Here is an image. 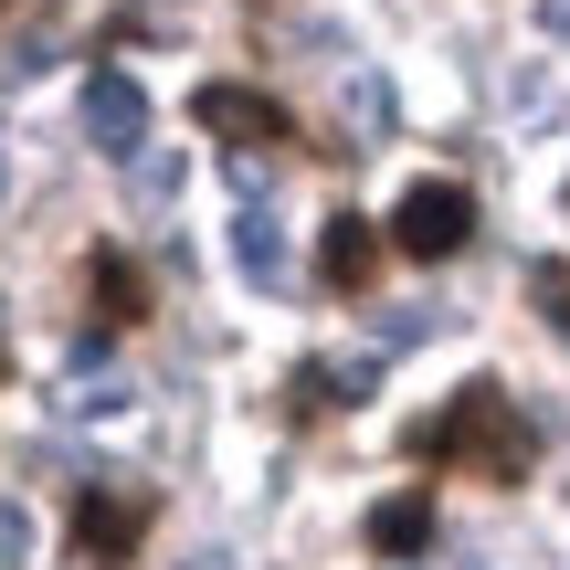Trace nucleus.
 Masks as SVG:
<instances>
[{"instance_id":"nucleus-1","label":"nucleus","mask_w":570,"mask_h":570,"mask_svg":"<svg viewBox=\"0 0 570 570\" xmlns=\"http://www.w3.org/2000/svg\"><path fill=\"white\" fill-rule=\"evenodd\" d=\"M412 454L444 475H487V487H518L529 475V423H518V402L497 381H465L433 423H412Z\"/></svg>"},{"instance_id":"nucleus-2","label":"nucleus","mask_w":570,"mask_h":570,"mask_svg":"<svg viewBox=\"0 0 570 570\" xmlns=\"http://www.w3.org/2000/svg\"><path fill=\"white\" fill-rule=\"evenodd\" d=\"M475 244V190L465 180H412L402 212H391V254H412V265H444V254Z\"/></svg>"},{"instance_id":"nucleus-3","label":"nucleus","mask_w":570,"mask_h":570,"mask_svg":"<svg viewBox=\"0 0 570 570\" xmlns=\"http://www.w3.org/2000/svg\"><path fill=\"white\" fill-rule=\"evenodd\" d=\"M148 539V497H75V560L85 570H127Z\"/></svg>"},{"instance_id":"nucleus-4","label":"nucleus","mask_w":570,"mask_h":570,"mask_svg":"<svg viewBox=\"0 0 570 570\" xmlns=\"http://www.w3.org/2000/svg\"><path fill=\"white\" fill-rule=\"evenodd\" d=\"M190 117L212 127V138H233V148H254V138H296V127H285V106L275 96H254V85H202V96H190Z\"/></svg>"},{"instance_id":"nucleus-5","label":"nucleus","mask_w":570,"mask_h":570,"mask_svg":"<svg viewBox=\"0 0 570 570\" xmlns=\"http://www.w3.org/2000/svg\"><path fill=\"white\" fill-rule=\"evenodd\" d=\"M85 306H96L106 327H138V317H148V275H138V254H117V244L85 254Z\"/></svg>"},{"instance_id":"nucleus-6","label":"nucleus","mask_w":570,"mask_h":570,"mask_svg":"<svg viewBox=\"0 0 570 570\" xmlns=\"http://www.w3.org/2000/svg\"><path fill=\"white\" fill-rule=\"evenodd\" d=\"M317 275L338 285V296H370V275H381V233H370L360 212H338V223L317 233Z\"/></svg>"},{"instance_id":"nucleus-7","label":"nucleus","mask_w":570,"mask_h":570,"mask_svg":"<svg viewBox=\"0 0 570 570\" xmlns=\"http://www.w3.org/2000/svg\"><path fill=\"white\" fill-rule=\"evenodd\" d=\"M85 127H96V148H117V159H127L138 127H148V96L127 75H96V85H85Z\"/></svg>"},{"instance_id":"nucleus-8","label":"nucleus","mask_w":570,"mask_h":570,"mask_svg":"<svg viewBox=\"0 0 570 570\" xmlns=\"http://www.w3.org/2000/svg\"><path fill=\"white\" fill-rule=\"evenodd\" d=\"M370 550L381 560H423L433 550V497L412 487V497H381V508H370Z\"/></svg>"},{"instance_id":"nucleus-9","label":"nucleus","mask_w":570,"mask_h":570,"mask_svg":"<svg viewBox=\"0 0 570 570\" xmlns=\"http://www.w3.org/2000/svg\"><path fill=\"white\" fill-rule=\"evenodd\" d=\"M529 296H539V306H550V327H560V338H570V265H539V275H529Z\"/></svg>"},{"instance_id":"nucleus-10","label":"nucleus","mask_w":570,"mask_h":570,"mask_svg":"<svg viewBox=\"0 0 570 570\" xmlns=\"http://www.w3.org/2000/svg\"><path fill=\"white\" fill-rule=\"evenodd\" d=\"M327 402H338V381H327V370H317V360H306V370H296V423H317V412H327Z\"/></svg>"},{"instance_id":"nucleus-11","label":"nucleus","mask_w":570,"mask_h":570,"mask_svg":"<svg viewBox=\"0 0 570 570\" xmlns=\"http://www.w3.org/2000/svg\"><path fill=\"white\" fill-rule=\"evenodd\" d=\"M244 275H275V223H244Z\"/></svg>"},{"instance_id":"nucleus-12","label":"nucleus","mask_w":570,"mask_h":570,"mask_svg":"<svg viewBox=\"0 0 570 570\" xmlns=\"http://www.w3.org/2000/svg\"><path fill=\"white\" fill-rule=\"evenodd\" d=\"M550 21H560V32H570V0H550Z\"/></svg>"},{"instance_id":"nucleus-13","label":"nucleus","mask_w":570,"mask_h":570,"mask_svg":"<svg viewBox=\"0 0 570 570\" xmlns=\"http://www.w3.org/2000/svg\"><path fill=\"white\" fill-rule=\"evenodd\" d=\"M11 11H32V0H0V21H11Z\"/></svg>"},{"instance_id":"nucleus-14","label":"nucleus","mask_w":570,"mask_h":570,"mask_svg":"<svg viewBox=\"0 0 570 570\" xmlns=\"http://www.w3.org/2000/svg\"><path fill=\"white\" fill-rule=\"evenodd\" d=\"M0 381H11V348H0Z\"/></svg>"}]
</instances>
